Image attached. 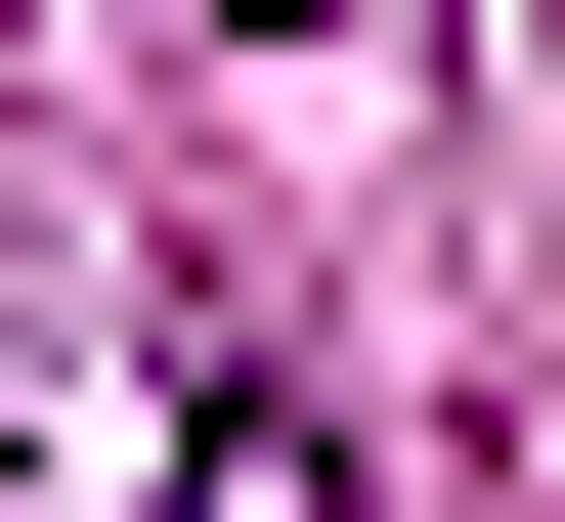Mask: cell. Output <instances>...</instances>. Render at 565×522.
<instances>
[{"label":"cell","instance_id":"obj_1","mask_svg":"<svg viewBox=\"0 0 565 522\" xmlns=\"http://www.w3.org/2000/svg\"><path fill=\"white\" fill-rule=\"evenodd\" d=\"M174 522H349V479H305V392H217V479H174Z\"/></svg>","mask_w":565,"mask_h":522}]
</instances>
